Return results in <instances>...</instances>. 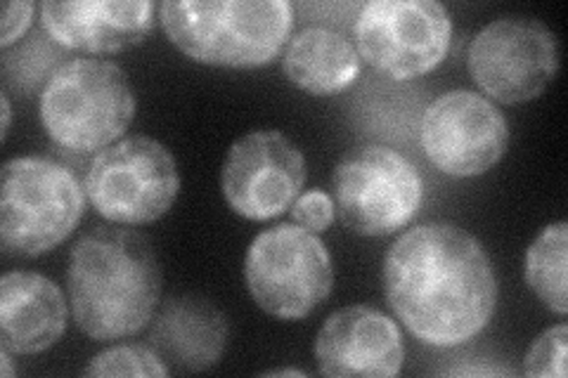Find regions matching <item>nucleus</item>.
<instances>
[{"instance_id": "1", "label": "nucleus", "mask_w": 568, "mask_h": 378, "mask_svg": "<svg viewBox=\"0 0 568 378\" xmlns=\"http://www.w3.org/2000/svg\"><path fill=\"white\" fill-rule=\"evenodd\" d=\"M388 308L426 346L455 348L481 334L497 305L493 263L471 232L424 223L384 258Z\"/></svg>"}, {"instance_id": "2", "label": "nucleus", "mask_w": 568, "mask_h": 378, "mask_svg": "<svg viewBox=\"0 0 568 378\" xmlns=\"http://www.w3.org/2000/svg\"><path fill=\"white\" fill-rule=\"evenodd\" d=\"M67 294L71 317L88 338H126L145 329L159 308L162 265L142 234L98 227L71 248Z\"/></svg>"}, {"instance_id": "3", "label": "nucleus", "mask_w": 568, "mask_h": 378, "mask_svg": "<svg viewBox=\"0 0 568 378\" xmlns=\"http://www.w3.org/2000/svg\"><path fill=\"white\" fill-rule=\"evenodd\" d=\"M159 20L185 58L227 69L271 64L290 43V0H164Z\"/></svg>"}, {"instance_id": "4", "label": "nucleus", "mask_w": 568, "mask_h": 378, "mask_svg": "<svg viewBox=\"0 0 568 378\" xmlns=\"http://www.w3.org/2000/svg\"><path fill=\"white\" fill-rule=\"evenodd\" d=\"M135 106L133 85L119 64L77 58L52 71L39 110L45 133L62 150L91 154L121 140Z\"/></svg>"}, {"instance_id": "5", "label": "nucleus", "mask_w": 568, "mask_h": 378, "mask_svg": "<svg viewBox=\"0 0 568 378\" xmlns=\"http://www.w3.org/2000/svg\"><path fill=\"white\" fill-rule=\"evenodd\" d=\"M85 187L43 156H14L0 185V242L10 256L33 258L62 244L83 218Z\"/></svg>"}, {"instance_id": "6", "label": "nucleus", "mask_w": 568, "mask_h": 378, "mask_svg": "<svg viewBox=\"0 0 568 378\" xmlns=\"http://www.w3.org/2000/svg\"><path fill=\"white\" fill-rule=\"evenodd\" d=\"M244 282L265 315L304 319L329 298L334 265L317 234L301 225H275L248 246Z\"/></svg>"}, {"instance_id": "7", "label": "nucleus", "mask_w": 568, "mask_h": 378, "mask_svg": "<svg viewBox=\"0 0 568 378\" xmlns=\"http://www.w3.org/2000/svg\"><path fill=\"white\" fill-rule=\"evenodd\" d=\"M91 206L112 225H148L166 215L181 192L175 156L148 135L102 150L83 180Z\"/></svg>"}, {"instance_id": "8", "label": "nucleus", "mask_w": 568, "mask_h": 378, "mask_svg": "<svg viewBox=\"0 0 568 378\" xmlns=\"http://www.w3.org/2000/svg\"><path fill=\"white\" fill-rule=\"evenodd\" d=\"M424 200L410 159L384 145L351 150L332 175V202L342 223L361 237H386L415 218Z\"/></svg>"}, {"instance_id": "9", "label": "nucleus", "mask_w": 568, "mask_h": 378, "mask_svg": "<svg viewBox=\"0 0 568 378\" xmlns=\"http://www.w3.org/2000/svg\"><path fill=\"white\" fill-rule=\"evenodd\" d=\"M355 50L379 74L410 81L446 60L450 12L438 0H369L355 17Z\"/></svg>"}, {"instance_id": "10", "label": "nucleus", "mask_w": 568, "mask_h": 378, "mask_svg": "<svg viewBox=\"0 0 568 378\" xmlns=\"http://www.w3.org/2000/svg\"><path fill=\"white\" fill-rule=\"evenodd\" d=\"M467 67L474 83L495 102L536 100L559 71L557 33L536 17H500L474 35Z\"/></svg>"}, {"instance_id": "11", "label": "nucleus", "mask_w": 568, "mask_h": 378, "mask_svg": "<svg viewBox=\"0 0 568 378\" xmlns=\"http://www.w3.org/2000/svg\"><path fill=\"white\" fill-rule=\"evenodd\" d=\"M308 180L306 156L280 131H252L227 150L221 190L227 206L246 221L277 218L301 196Z\"/></svg>"}, {"instance_id": "12", "label": "nucleus", "mask_w": 568, "mask_h": 378, "mask_svg": "<svg viewBox=\"0 0 568 378\" xmlns=\"http://www.w3.org/2000/svg\"><path fill=\"white\" fill-rule=\"evenodd\" d=\"M419 140L440 173L476 177L505 156L509 123L488 98L474 90H450L424 110Z\"/></svg>"}, {"instance_id": "13", "label": "nucleus", "mask_w": 568, "mask_h": 378, "mask_svg": "<svg viewBox=\"0 0 568 378\" xmlns=\"http://www.w3.org/2000/svg\"><path fill=\"white\" fill-rule=\"evenodd\" d=\"M313 353L317 374L388 378L403 369L405 344L394 319L367 305H348L327 317Z\"/></svg>"}, {"instance_id": "14", "label": "nucleus", "mask_w": 568, "mask_h": 378, "mask_svg": "<svg viewBox=\"0 0 568 378\" xmlns=\"http://www.w3.org/2000/svg\"><path fill=\"white\" fill-rule=\"evenodd\" d=\"M48 35L67 50L110 55L148 39L154 29V3L150 0H74L41 6Z\"/></svg>"}, {"instance_id": "15", "label": "nucleus", "mask_w": 568, "mask_h": 378, "mask_svg": "<svg viewBox=\"0 0 568 378\" xmlns=\"http://www.w3.org/2000/svg\"><path fill=\"white\" fill-rule=\"evenodd\" d=\"M60 286L27 269L0 279V340L12 355H39L67 331L69 308Z\"/></svg>"}, {"instance_id": "16", "label": "nucleus", "mask_w": 568, "mask_h": 378, "mask_svg": "<svg viewBox=\"0 0 568 378\" xmlns=\"http://www.w3.org/2000/svg\"><path fill=\"white\" fill-rule=\"evenodd\" d=\"M150 338L164 362L183 371H204L221 362L227 319L202 296H175L162 305Z\"/></svg>"}, {"instance_id": "17", "label": "nucleus", "mask_w": 568, "mask_h": 378, "mask_svg": "<svg viewBox=\"0 0 568 378\" xmlns=\"http://www.w3.org/2000/svg\"><path fill=\"white\" fill-rule=\"evenodd\" d=\"M284 76L304 93L327 98L361 74V55L346 35L327 27H306L292 35L282 58Z\"/></svg>"}, {"instance_id": "18", "label": "nucleus", "mask_w": 568, "mask_h": 378, "mask_svg": "<svg viewBox=\"0 0 568 378\" xmlns=\"http://www.w3.org/2000/svg\"><path fill=\"white\" fill-rule=\"evenodd\" d=\"M566 267H568V223L547 225L526 251V284L549 313L566 317Z\"/></svg>"}, {"instance_id": "19", "label": "nucleus", "mask_w": 568, "mask_h": 378, "mask_svg": "<svg viewBox=\"0 0 568 378\" xmlns=\"http://www.w3.org/2000/svg\"><path fill=\"white\" fill-rule=\"evenodd\" d=\"M85 376H169V367L156 350L145 346H116L102 350L88 362Z\"/></svg>"}, {"instance_id": "20", "label": "nucleus", "mask_w": 568, "mask_h": 378, "mask_svg": "<svg viewBox=\"0 0 568 378\" xmlns=\"http://www.w3.org/2000/svg\"><path fill=\"white\" fill-rule=\"evenodd\" d=\"M566 340L568 327L561 321L542 331L526 353L524 374L532 378H564L566 376Z\"/></svg>"}, {"instance_id": "21", "label": "nucleus", "mask_w": 568, "mask_h": 378, "mask_svg": "<svg viewBox=\"0 0 568 378\" xmlns=\"http://www.w3.org/2000/svg\"><path fill=\"white\" fill-rule=\"evenodd\" d=\"M334 215H336V211H334L332 196L320 192V190L301 194L292 206L294 223L313 234L325 232L334 223Z\"/></svg>"}, {"instance_id": "22", "label": "nucleus", "mask_w": 568, "mask_h": 378, "mask_svg": "<svg viewBox=\"0 0 568 378\" xmlns=\"http://www.w3.org/2000/svg\"><path fill=\"white\" fill-rule=\"evenodd\" d=\"M36 6L31 0H8L3 6V31H0V48H10L29 31Z\"/></svg>"}, {"instance_id": "23", "label": "nucleus", "mask_w": 568, "mask_h": 378, "mask_svg": "<svg viewBox=\"0 0 568 378\" xmlns=\"http://www.w3.org/2000/svg\"><path fill=\"white\" fill-rule=\"evenodd\" d=\"M448 374H453V376H511V371L500 369V367H457V369H450Z\"/></svg>"}, {"instance_id": "24", "label": "nucleus", "mask_w": 568, "mask_h": 378, "mask_svg": "<svg viewBox=\"0 0 568 378\" xmlns=\"http://www.w3.org/2000/svg\"><path fill=\"white\" fill-rule=\"evenodd\" d=\"M0 104H3V133H0V137L8 140L10 123H12V106H10V98H8V93L0 95Z\"/></svg>"}, {"instance_id": "25", "label": "nucleus", "mask_w": 568, "mask_h": 378, "mask_svg": "<svg viewBox=\"0 0 568 378\" xmlns=\"http://www.w3.org/2000/svg\"><path fill=\"white\" fill-rule=\"evenodd\" d=\"M0 374H3L6 378H12L14 376V367H12V353L0 348Z\"/></svg>"}, {"instance_id": "26", "label": "nucleus", "mask_w": 568, "mask_h": 378, "mask_svg": "<svg viewBox=\"0 0 568 378\" xmlns=\"http://www.w3.org/2000/svg\"><path fill=\"white\" fill-rule=\"evenodd\" d=\"M265 376H298V378H304L306 371H298V369H273V371H265Z\"/></svg>"}]
</instances>
